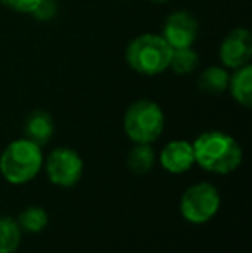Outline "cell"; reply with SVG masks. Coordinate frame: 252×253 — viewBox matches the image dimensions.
Masks as SVG:
<instances>
[{
	"label": "cell",
	"mask_w": 252,
	"mask_h": 253,
	"mask_svg": "<svg viewBox=\"0 0 252 253\" xmlns=\"http://www.w3.org/2000/svg\"><path fill=\"white\" fill-rule=\"evenodd\" d=\"M17 224H19L21 231L31 234H38L47 227L49 224V213L42 207H26L23 212L17 215Z\"/></svg>",
	"instance_id": "cell-14"
},
{
	"label": "cell",
	"mask_w": 252,
	"mask_h": 253,
	"mask_svg": "<svg viewBox=\"0 0 252 253\" xmlns=\"http://www.w3.org/2000/svg\"><path fill=\"white\" fill-rule=\"evenodd\" d=\"M54 134V119L47 110H33L24 121V138L44 147Z\"/></svg>",
	"instance_id": "cell-10"
},
{
	"label": "cell",
	"mask_w": 252,
	"mask_h": 253,
	"mask_svg": "<svg viewBox=\"0 0 252 253\" xmlns=\"http://www.w3.org/2000/svg\"><path fill=\"white\" fill-rule=\"evenodd\" d=\"M228 88L232 91V97L240 105L249 107L252 105V66L246 64L242 67H237L233 76H230Z\"/></svg>",
	"instance_id": "cell-11"
},
{
	"label": "cell",
	"mask_w": 252,
	"mask_h": 253,
	"mask_svg": "<svg viewBox=\"0 0 252 253\" xmlns=\"http://www.w3.org/2000/svg\"><path fill=\"white\" fill-rule=\"evenodd\" d=\"M219 203H221V198L214 184L197 183L192 184L182 195L180 212L183 219L192 224H205L218 213Z\"/></svg>",
	"instance_id": "cell-5"
},
{
	"label": "cell",
	"mask_w": 252,
	"mask_h": 253,
	"mask_svg": "<svg viewBox=\"0 0 252 253\" xmlns=\"http://www.w3.org/2000/svg\"><path fill=\"white\" fill-rule=\"evenodd\" d=\"M252 57V37L246 28H235L225 37L219 47V59L223 66L237 69L249 64Z\"/></svg>",
	"instance_id": "cell-7"
},
{
	"label": "cell",
	"mask_w": 252,
	"mask_h": 253,
	"mask_svg": "<svg viewBox=\"0 0 252 253\" xmlns=\"http://www.w3.org/2000/svg\"><path fill=\"white\" fill-rule=\"evenodd\" d=\"M155 162V152L151 147V143H135L128 153V169L137 176H144V174L151 172Z\"/></svg>",
	"instance_id": "cell-12"
},
{
	"label": "cell",
	"mask_w": 252,
	"mask_h": 253,
	"mask_svg": "<svg viewBox=\"0 0 252 253\" xmlns=\"http://www.w3.org/2000/svg\"><path fill=\"white\" fill-rule=\"evenodd\" d=\"M230 76L223 67H207L197 78V86L202 93L219 95L228 88Z\"/></svg>",
	"instance_id": "cell-13"
},
{
	"label": "cell",
	"mask_w": 252,
	"mask_h": 253,
	"mask_svg": "<svg viewBox=\"0 0 252 253\" xmlns=\"http://www.w3.org/2000/svg\"><path fill=\"white\" fill-rule=\"evenodd\" d=\"M21 227L9 215L0 217V253H14L21 243Z\"/></svg>",
	"instance_id": "cell-15"
},
{
	"label": "cell",
	"mask_w": 252,
	"mask_h": 253,
	"mask_svg": "<svg viewBox=\"0 0 252 253\" xmlns=\"http://www.w3.org/2000/svg\"><path fill=\"white\" fill-rule=\"evenodd\" d=\"M195 164L212 174H230L242 164V148L223 131H205L192 143Z\"/></svg>",
	"instance_id": "cell-1"
},
{
	"label": "cell",
	"mask_w": 252,
	"mask_h": 253,
	"mask_svg": "<svg viewBox=\"0 0 252 253\" xmlns=\"http://www.w3.org/2000/svg\"><path fill=\"white\" fill-rule=\"evenodd\" d=\"M151 2H155V3H162V2H169V0H151Z\"/></svg>",
	"instance_id": "cell-19"
},
{
	"label": "cell",
	"mask_w": 252,
	"mask_h": 253,
	"mask_svg": "<svg viewBox=\"0 0 252 253\" xmlns=\"http://www.w3.org/2000/svg\"><path fill=\"white\" fill-rule=\"evenodd\" d=\"M197 64H199V55L195 50H192V47L173 48L171 50L169 67L176 74H190L197 67Z\"/></svg>",
	"instance_id": "cell-16"
},
{
	"label": "cell",
	"mask_w": 252,
	"mask_h": 253,
	"mask_svg": "<svg viewBox=\"0 0 252 253\" xmlns=\"http://www.w3.org/2000/svg\"><path fill=\"white\" fill-rule=\"evenodd\" d=\"M42 167H44L42 147L26 138L9 143L0 155V174L3 179L12 184H24L35 179Z\"/></svg>",
	"instance_id": "cell-2"
},
{
	"label": "cell",
	"mask_w": 252,
	"mask_h": 253,
	"mask_svg": "<svg viewBox=\"0 0 252 253\" xmlns=\"http://www.w3.org/2000/svg\"><path fill=\"white\" fill-rule=\"evenodd\" d=\"M173 48L159 35H140L126 48V62L138 74L155 76L169 67Z\"/></svg>",
	"instance_id": "cell-3"
},
{
	"label": "cell",
	"mask_w": 252,
	"mask_h": 253,
	"mask_svg": "<svg viewBox=\"0 0 252 253\" xmlns=\"http://www.w3.org/2000/svg\"><path fill=\"white\" fill-rule=\"evenodd\" d=\"M123 126L133 143H154L164 129V114L155 102L137 100L126 109Z\"/></svg>",
	"instance_id": "cell-4"
},
{
	"label": "cell",
	"mask_w": 252,
	"mask_h": 253,
	"mask_svg": "<svg viewBox=\"0 0 252 253\" xmlns=\"http://www.w3.org/2000/svg\"><path fill=\"white\" fill-rule=\"evenodd\" d=\"M159 162L171 174L187 172L195 164L194 147H192V143L183 140L169 141L159 153Z\"/></svg>",
	"instance_id": "cell-9"
},
{
	"label": "cell",
	"mask_w": 252,
	"mask_h": 253,
	"mask_svg": "<svg viewBox=\"0 0 252 253\" xmlns=\"http://www.w3.org/2000/svg\"><path fill=\"white\" fill-rule=\"evenodd\" d=\"M55 14H57V2L55 0H40L31 12V16L37 21H50L55 17Z\"/></svg>",
	"instance_id": "cell-17"
},
{
	"label": "cell",
	"mask_w": 252,
	"mask_h": 253,
	"mask_svg": "<svg viewBox=\"0 0 252 253\" xmlns=\"http://www.w3.org/2000/svg\"><path fill=\"white\" fill-rule=\"evenodd\" d=\"M197 33L199 23L189 12H183V10L171 14L162 28V38L168 42L171 48L192 47V43L197 38Z\"/></svg>",
	"instance_id": "cell-8"
},
{
	"label": "cell",
	"mask_w": 252,
	"mask_h": 253,
	"mask_svg": "<svg viewBox=\"0 0 252 253\" xmlns=\"http://www.w3.org/2000/svg\"><path fill=\"white\" fill-rule=\"evenodd\" d=\"M45 172L50 183L61 188H73L83 174V160L74 150L59 147L49 153L45 160Z\"/></svg>",
	"instance_id": "cell-6"
},
{
	"label": "cell",
	"mask_w": 252,
	"mask_h": 253,
	"mask_svg": "<svg viewBox=\"0 0 252 253\" xmlns=\"http://www.w3.org/2000/svg\"><path fill=\"white\" fill-rule=\"evenodd\" d=\"M0 2H2L5 7H9V9L17 10V12L31 14L35 7L38 5V2H40V0H0Z\"/></svg>",
	"instance_id": "cell-18"
}]
</instances>
